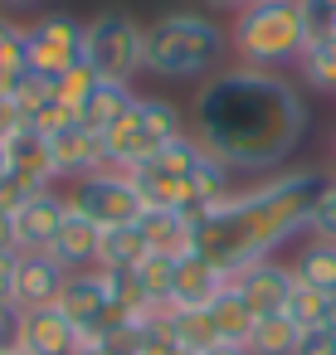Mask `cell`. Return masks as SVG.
<instances>
[{
	"label": "cell",
	"mask_w": 336,
	"mask_h": 355,
	"mask_svg": "<svg viewBox=\"0 0 336 355\" xmlns=\"http://www.w3.org/2000/svg\"><path fill=\"white\" fill-rule=\"evenodd\" d=\"M297 73H302L307 88H317V93H336V40H317V44H307L302 59H297Z\"/></svg>",
	"instance_id": "603a6c76"
},
{
	"label": "cell",
	"mask_w": 336,
	"mask_h": 355,
	"mask_svg": "<svg viewBox=\"0 0 336 355\" xmlns=\"http://www.w3.org/2000/svg\"><path fill=\"white\" fill-rule=\"evenodd\" d=\"M229 54V30L200 10H166L161 20L146 25V59L142 73L190 83V78H215Z\"/></svg>",
	"instance_id": "3957f363"
},
{
	"label": "cell",
	"mask_w": 336,
	"mask_h": 355,
	"mask_svg": "<svg viewBox=\"0 0 336 355\" xmlns=\"http://www.w3.org/2000/svg\"><path fill=\"white\" fill-rule=\"evenodd\" d=\"M224 287H229V277H224L219 263H210L205 253H185V258H176L171 306H210Z\"/></svg>",
	"instance_id": "4fadbf2b"
},
{
	"label": "cell",
	"mask_w": 336,
	"mask_h": 355,
	"mask_svg": "<svg viewBox=\"0 0 336 355\" xmlns=\"http://www.w3.org/2000/svg\"><path fill=\"white\" fill-rule=\"evenodd\" d=\"M331 171H336V132H331Z\"/></svg>",
	"instance_id": "ab89813d"
},
{
	"label": "cell",
	"mask_w": 336,
	"mask_h": 355,
	"mask_svg": "<svg viewBox=\"0 0 336 355\" xmlns=\"http://www.w3.org/2000/svg\"><path fill=\"white\" fill-rule=\"evenodd\" d=\"M146 59V25L127 10H98L93 20H83V64L98 78H117L132 83L142 73Z\"/></svg>",
	"instance_id": "5b68a950"
},
{
	"label": "cell",
	"mask_w": 336,
	"mask_h": 355,
	"mask_svg": "<svg viewBox=\"0 0 336 355\" xmlns=\"http://www.w3.org/2000/svg\"><path fill=\"white\" fill-rule=\"evenodd\" d=\"M74 355H127V350H117V345H103V340H78V350Z\"/></svg>",
	"instance_id": "836d02e7"
},
{
	"label": "cell",
	"mask_w": 336,
	"mask_h": 355,
	"mask_svg": "<svg viewBox=\"0 0 336 355\" xmlns=\"http://www.w3.org/2000/svg\"><path fill=\"white\" fill-rule=\"evenodd\" d=\"M6 156H10V175H15L25 190H44V185L59 180L54 156H49V141H44L35 127H20V132L6 141Z\"/></svg>",
	"instance_id": "5bb4252c"
},
{
	"label": "cell",
	"mask_w": 336,
	"mask_h": 355,
	"mask_svg": "<svg viewBox=\"0 0 336 355\" xmlns=\"http://www.w3.org/2000/svg\"><path fill=\"white\" fill-rule=\"evenodd\" d=\"M292 355H336V331L331 326H307L297 336V350Z\"/></svg>",
	"instance_id": "f1b7e54d"
},
{
	"label": "cell",
	"mask_w": 336,
	"mask_h": 355,
	"mask_svg": "<svg viewBox=\"0 0 336 355\" xmlns=\"http://www.w3.org/2000/svg\"><path fill=\"white\" fill-rule=\"evenodd\" d=\"M98 243H103V229L69 205V219L59 224V234H54V243L44 253H54L69 272H78V268H98Z\"/></svg>",
	"instance_id": "9a60e30c"
},
{
	"label": "cell",
	"mask_w": 336,
	"mask_h": 355,
	"mask_svg": "<svg viewBox=\"0 0 336 355\" xmlns=\"http://www.w3.org/2000/svg\"><path fill=\"white\" fill-rule=\"evenodd\" d=\"M0 253H20L15 248V219H10V209H0Z\"/></svg>",
	"instance_id": "d6a6232c"
},
{
	"label": "cell",
	"mask_w": 336,
	"mask_h": 355,
	"mask_svg": "<svg viewBox=\"0 0 336 355\" xmlns=\"http://www.w3.org/2000/svg\"><path fill=\"white\" fill-rule=\"evenodd\" d=\"M74 64H83V20H74L69 10H49L30 25V73L40 78H59Z\"/></svg>",
	"instance_id": "52a82bcc"
},
{
	"label": "cell",
	"mask_w": 336,
	"mask_h": 355,
	"mask_svg": "<svg viewBox=\"0 0 336 355\" xmlns=\"http://www.w3.org/2000/svg\"><path fill=\"white\" fill-rule=\"evenodd\" d=\"M331 185L326 171L317 166H292L268 175L253 190H234L229 200H219L195 234V253H205L210 263L224 268V277L244 272L249 263L278 258V248L292 234H307V219L321 200V190Z\"/></svg>",
	"instance_id": "7a4b0ae2"
},
{
	"label": "cell",
	"mask_w": 336,
	"mask_h": 355,
	"mask_svg": "<svg viewBox=\"0 0 336 355\" xmlns=\"http://www.w3.org/2000/svg\"><path fill=\"white\" fill-rule=\"evenodd\" d=\"M205 311H210V321H215V336H219V340L249 345V331H253V321H258V316H253V306L244 302V292H239L234 282H229V287H224Z\"/></svg>",
	"instance_id": "ffe728a7"
},
{
	"label": "cell",
	"mask_w": 336,
	"mask_h": 355,
	"mask_svg": "<svg viewBox=\"0 0 336 355\" xmlns=\"http://www.w3.org/2000/svg\"><path fill=\"white\" fill-rule=\"evenodd\" d=\"M156 331H161L171 345H180L185 355H195V350H205V345L219 340L205 306H171V302H166V306L156 311Z\"/></svg>",
	"instance_id": "2e32d148"
},
{
	"label": "cell",
	"mask_w": 336,
	"mask_h": 355,
	"mask_svg": "<svg viewBox=\"0 0 336 355\" xmlns=\"http://www.w3.org/2000/svg\"><path fill=\"white\" fill-rule=\"evenodd\" d=\"M195 355H249V345H234V340H215V345H205V350H195Z\"/></svg>",
	"instance_id": "e575fe53"
},
{
	"label": "cell",
	"mask_w": 336,
	"mask_h": 355,
	"mask_svg": "<svg viewBox=\"0 0 336 355\" xmlns=\"http://www.w3.org/2000/svg\"><path fill=\"white\" fill-rule=\"evenodd\" d=\"M69 282V268L54 253H15V311L59 306Z\"/></svg>",
	"instance_id": "9c48e42d"
},
{
	"label": "cell",
	"mask_w": 336,
	"mask_h": 355,
	"mask_svg": "<svg viewBox=\"0 0 336 355\" xmlns=\"http://www.w3.org/2000/svg\"><path fill=\"white\" fill-rule=\"evenodd\" d=\"M190 132L234 175L278 171L307 137V103L283 73L239 64L200 83L190 103Z\"/></svg>",
	"instance_id": "6da1fadb"
},
{
	"label": "cell",
	"mask_w": 336,
	"mask_h": 355,
	"mask_svg": "<svg viewBox=\"0 0 336 355\" xmlns=\"http://www.w3.org/2000/svg\"><path fill=\"white\" fill-rule=\"evenodd\" d=\"M132 103H137V93H132V83H117V78H98L93 83V93H88V103L78 107V122L88 127V132H108L117 117H127L132 112Z\"/></svg>",
	"instance_id": "e0dca14e"
},
{
	"label": "cell",
	"mask_w": 336,
	"mask_h": 355,
	"mask_svg": "<svg viewBox=\"0 0 336 355\" xmlns=\"http://www.w3.org/2000/svg\"><path fill=\"white\" fill-rule=\"evenodd\" d=\"M229 49L244 69H263V73H278V69L297 64L302 49H307L297 0H249L244 10H234Z\"/></svg>",
	"instance_id": "277c9868"
},
{
	"label": "cell",
	"mask_w": 336,
	"mask_h": 355,
	"mask_svg": "<svg viewBox=\"0 0 336 355\" xmlns=\"http://www.w3.org/2000/svg\"><path fill=\"white\" fill-rule=\"evenodd\" d=\"M321 326H331V331H336V297H326V311H321Z\"/></svg>",
	"instance_id": "8d00e7d4"
},
{
	"label": "cell",
	"mask_w": 336,
	"mask_h": 355,
	"mask_svg": "<svg viewBox=\"0 0 336 355\" xmlns=\"http://www.w3.org/2000/svg\"><path fill=\"white\" fill-rule=\"evenodd\" d=\"M44 141H49V156H54L59 180H83V175L103 171V137H98V132H88L83 122H74V127L54 132V137H44Z\"/></svg>",
	"instance_id": "7c38bea8"
},
{
	"label": "cell",
	"mask_w": 336,
	"mask_h": 355,
	"mask_svg": "<svg viewBox=\"0 0 336 355\" xmlns=\"http://www.w3.org/2000/svg\"><path fill=\"white\" fill-rule=\"evenodd\" d=\"M205 6H215V10H244L249 0H205Z\"/></svg>",
	"instance_id": "d590c367"
},
{
	"label": "cell",
	"mask_w": 336,
	"mask_h": 355,
	"mask_svg": "<svg viewBox=\"0 0 336 355\" xmlns=\"http://www.w3.org/2000/svg\"><path fill=\"white\" fill-rule=\"evenodd\" d=\"M307 234L336 243V171H331V185L321 190V200H317V209H312V219H307Z\"/></svg>",
	"instance_id": "83f0119b"
},
{
	"label": "cell",
	"mask_w": 336,
	"mask_h": 355,
	"mask_svg": "<svg viewBox=\"0 0 336 355\" xmlns=\"http://www.w3.org/2000/svg\"><path fill=\"white\" fill-rule=\"evenodd\" d=\"M20 127H25V112L10 103V93H0V141H10Z\"/></svg>",
	"instance_id": "4dcf8cb0"
},
{
	"label": "cell",
	"mask_w": 336,
	"mask_h": 355,
	"mask_svg": "<svg viewBox=\"0 0 336 355\" xmlns=\"http://www.w3.org/2000/svg\"><path fill=\"white\" fill-rule=\"evenodd\" d=\"M229 282L244 292V302L253 306V316H273V311L287 306L297 277H292V263H283V258H263V263H249L244 272H234Z\"/></svg>",
	"instance_id": "30bf717a"
},
{
	"label": "cell",
	"mask_w": 336,
	"mask_h": 355,
	"mask_svg": "<svg viewBox=\"0 0 336 355\" xmlns=\"http://www.w3.org/2000/svg\"><path fill=\"white\" fill-rule=\"evenodd\" d=\"M93 83H98V73L88 69V64H74L69 73H59L54 78V103H64L74 117H78V107L88 103V93H93Z\"/></svg>",
	"instance_id": "d4e9b609"
},
{
	"label": "cell",
	"mask_w": 336,
	"mask_h": 355,
	"mask_svg": "<svg viewBox=\"0 0 336 355\" xmlns=\"http://www.w3.org/2000/svg\"><path fill=\"white\" fill-rule=\"evenodd\" d=\"M297 336H302V326L287 311L258 316L253 331H249V355H292L297 350Z\"/></svg>",
	"instance_id": "7402d4cb"
},
{
	"label": "cell",
	"mask_w": 336,
	"mask_h": 355,
	"mask_svg": "<svg viewBox=\"0 0 336 355\" xmlns=\"http://www.w3.org/2000/svg\"><path fill=\"white\" fill-rule=\"evenodd\" d=\"M10 175V156H6V141H0V180Z\"/></svg>",
	"instance_id": "74e56055"
},
{
	"label": "cell",
	"mask_w": 336,
	"mask_h": 355,
	"mask_svg": "<svg viewBox=\"0 0 336 355\" xmlns=\"http://www.w3.org/2000/svg\"><path fill=\"white\" fill-rule=\"evenodd\" d=\"M25 73H30V25L0 10V88H10Z\"/></svg>",
	"instance_id": "44dd1931"
},
{
	"label": "cell",
	"mask_w": 336,
	"mask_h": 355,
	"mask_svg": "<svg viewBox=\"0 0 336 355\" xmlns=\"http://www.w3.org/2000/svg\"><path fill=\"white\" fill-rule=\"evenodd\" d=\"M15 306V253H0V311Z\"/></svg>",
	"instance_id": "1f68e13d"
},
{
	"label": "cell",
	"mask_w": 336,
	"mask_h": 355,
	"mask_svg": "<svg viewBox=\"0 0 336 355\" xmlns=\"http://www.w3.org/2000/svg\"><path fill=\"white\" fill-rule=\"evenodd\" d=\"M69 205L83 214V219H93L98 229H122V224H137L142 219V190H137V180L127 175V171H93V175H83V180H74V190H69Z\"/></svg>",
	"instance_id": "8992f818"
},
{
	"label": "cell",
	"mask_w": 336,
	"mask_h": 355,
	"mask_svg": "<svg viewBox=\"0 0 336 355\" xmlns=\"http://www.w3.org/2000/svg\"><path fill=\"white\" fill-rule=\"evenodd\" d=\"M292 277L321 297H336V243L307 234V243L292 253Z\"/></svg>",
	"instance_id": "ac0fdd59"
},
{
	"label": "cell",
	"mask_w": 336,
	"mask_h": 355,
	"mask_svg": "<svg viewBox=\"0 0 336 355\" xmlns=\"http://www.w3.org/2000/svg\"><path fill=\"white\" fill-rule=\"evenodd\" d=\"M10 219H15V248H20V253H44V248L54 243L59 224L69 219V195H59L54 185L30 190V195L10 209Z\"/></svg>",
	"instance_id": "ba28073f"
},
{
	"label": "cell",
	"mask_w": 336,
	"mask_h": 355,
	"mask_svg": "<svg viewBox=\"0 0 336 355\" xmlns=\"http://www.w3.org/2000/svg\"><path fill=\"white\" fill-rule=\"evenodd\" d=\"M127 355H185V350H180V345H171V340H166V336L151 326V331H146V336H142V340H137Z\"/></svg>",
	"instance_id": "f546056e"
},
{
	"label": "cell",
	"mask_w": 336,
	"mask_h": 355,
	"mask_svg": "<svg viewBox=\"0 0 336 355\" xmlns=\"http://www.w3.org/2000/svg\"><path fill=\"white\" fill-rule=\"evenodd\" d=\"M302 331L307 326H321V311H326V297L321 292H312V287H302V282H292V297H287V306H283Z\"/></svg>",
	"instance_id": "4316f807"
},
{
	"label": "cell",
	"mask_w": 336,
	"mask_h": 355,
	"mask_svg": "<svg viewBox=\"0 0 336 355\" xmlns=\"http://www.w3.org/2000/svg\"><path fill=\"white\" fill-rule=\"evenodd\" d=\"M151 253V243L142 239L137 224H122V229H103V243H98V268L103 272H132L142 268V258Z\"/></svg>",
	"instance_id": "d6986e66"
},
{
	"label": "cell",
	"mask_w": 336,
	"mask_h": 355,
	"mask_svg": "<svg viewBox=\"0 0 336 355\" xmlns=\"http://www.w3.org/2000/svg\"><path fill=\"white\" fill-rule=\"evenodd\" d=\"M132 277H137V287L146 292V302L161 311L166 302H171V277H176V258H166V253H146L142 258V268H132Z\"/></svg>",
	"instance_id": "cb8c5ba5"
},
{
	"label": "cell",
	"mask_w": 336,
	"mask_h": 355,
	"mask_svg": "<svg viewBox=\"0 0 336 355\" xmlns=\"http://www.w3.org/2000/svg\"><path fill=\"white\" fill-rule=\"evenodd\" d=\"M0 6H6V10H20V6H35V0H0Z\"/></svg>",
	"instance_id": "f35d334b"
},
{
	"label": "cell",
	"mask_w": 336,
	"mask_h": 355,
	"mask_svg": "<svg viewBox=\"0 0 336 355\" xmlns=\"http://www.w3.org/2000/svg\"><path fill=\"white\" fill-rule=\"evenodd\" d=\"M297 10H302L307 44H317V40H336V0H297Z\"/></svg>",
	"instance_id": "484cf974"
},
{
	"label": "cell",
	"mask_w": 336,
	"mask_h": 355,
	"mask_svg": "<svg viewBox=\"0 0 336 355\" xmlns=\"http://www.w3.org/2000/svg\"><path fill=\"white\" fill-rule=\"evenodd\" d=\"M20 350L25 355H74L78 350V326L64 316V306L20 311Z\"/></svg>",
	"instance_id": "8fae6325"
}]
</instances>
